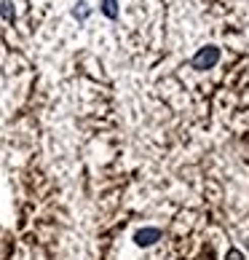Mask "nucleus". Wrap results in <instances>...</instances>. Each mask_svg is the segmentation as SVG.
Here are the masks:
<instances>
[{"instance_id":"f257e3e1","label":"nucleus","mask_w":249,"mask_h":260,"mask_svg":"<svg viewBox=\"0 0 249 260\" xmlns=\"http://www.w3.org/2000/svg\"><path fill=\"white\" fill-rule=\"evenodd\" d=\"M217 62H220V49H217V46H204V49L193 56V67H196V70H212Z\"/></svg>"},{"instance_id":"7ed1b4c3","label":"nucleus","mask_w":249,"mask_h":260,"mask_svg":"<svg viewBox=\"0 0 249 260\" xmlns=\"http://www.w3.org/2000/svg\"><path fill=\"white\" fill-rule=\"evenodd\" d=\"M99 11L108 16V19H118V14H121L118 0H99Z\"/></svg>"},{"instance_id":"20e7f679","label":"nucleus","mask_w":249,"mask_h":260,"mask_svg":"<svg viewBox=\"0 0 249 260\" xmlns=\"http://www.w3.org/2000/svg\"><path fill=\"white\" fill-rule=\"evenodd\" d=\"M89 14H91V8H89V3H86V0H81V3H75V8H73V16L78 19V22H86V19H89Z\"/></svg>"},{"instance_id":"423d86ee","label":"nucleus","mask_w":249,"mask_h":260,"mask_svg":"<svg viewBox=\"0 0 249 260\" xmlns=\"http://www.w3.org/2000/svg\"><path fill=\"white\" fill-rule=\"evenodd\" d=\"M231 260H244V257H241V255H238V252H236V249H231Z\"/></svg>"},{"instance_id":"39448f33","label":"nucleus","mask_w":249,"mask_h":260,"mask_svg":"<svg viewBox=\"0 0 249 260\" xmlns=\"http://www.w3.org/2000/svg\"><path fill=\"white\" fill-rule=\"evenodd\" d=\"M0 16H3L6 22H14V19H16V11H14L11 0H3V3H0Z\"/></svg>"},{"instance_id":"f03ea898","label":"nucleus","mask_w":249,"mask_h":260,"mask_svg":"<svg viewBox=\"0 0 249 260\" xmlns=\"http://www.w3.org/2000/svg\"><path fill=\"white\" fill-rule=\"evenodd\" d=\"M161 239V231L158 228H142L134 234V244L137 247H150V244H156Z\"/></svg>"}]
</instances>
